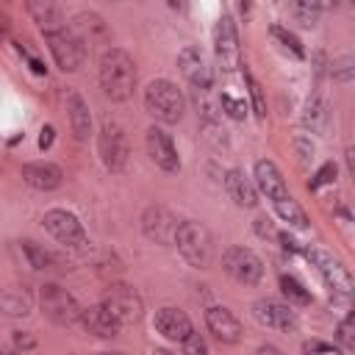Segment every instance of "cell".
Wrapping results in <instances>:
<instances>
[{"instance_id": "1", "label": "cell", "mask_w": 355, "mask_h": 355, "mask_svg": "<svg viewBox=\"0 0 355 355\" xmlns=\"http://www.w3.org/2000/svg\"><path fill=\"white\" fill-rule=\"evenodd\" d=\"M97 75H100V89H103V94L108 100L125 103V100L133 97V89H136V64H133V58H130L128 50L108 47L100 55Z\"/></svg>"}, {"instance_id": "2", "label": "cell", "mask_w": 355, "mask_h": 355, "mask_svg": "<svg viewBox=\"0 0 355 355\" xmlns=\"http://www.w3.org/2000/svg\"><path fill=\"white\" fill-rule=\"evenodd\" d=\"M144 108L150 116H155L158 122L164 125H175L183 119V111H186V97L183 92L166 80V78H158V80H150L147 89H144Z\"/></svg>"}, {"instance_id": "3", "label": "cell", "mask_w": 355, "mask_h": 355, "mask_svg": "<svg viewBox=\"0 0 355 355\" xmlns=\"http://www.w3.org/2000/svg\"><path fill=\"white\" fill-rule=\"evenodd\" d=\"M175 247L186 258L189 266H194V269H208L211 266L214 239H211V233L202 222H194V219L180 222V227L175 233Z\"/></svg>"}, {"instance_id": "4", "label": "cell", "mask_w": 355, "mask_h": 355, "mask_svg": "<svg viewBox=\"0 0 355 355\" xmlns=\"http://www.w3.org/2000/svg\"><path fill=\"white\" fill-rule=\"evenodd\" d=\"M302 255L311 261V266L316 269V275L324 280V286L330 288L333 300L336 302H347L349 294H352V277H349L347 266L338 258H333L330 252L319 250V247H305Z\"/></svg>"}, {"instance_id": "5", "label": "cell", "mask_w": 355, "mask_h": 355, "mask_svg": "<svg viewBox=\"0 0 355 355\" xmlns=\"http://www.w3.org/2000/svg\"><path fill=\"white\" fill-rule=\"evenodd\" d=\"M100 305H103L119 324H133V322H139L141 313H144V300H141V294H139L133 286H128V283H111V286L103 291Z\"/></svg>"}, {"instance_id": "6", "label": "cell", "mask_w": 355, "mask_h": 355, "mask_svg": "<svg viewBox=\"0 0 355 355\" xmlns=\"http://www.w3.org/2000/svg\"><path fill=\"white\" fill-rule=\"evenodd\" d=\"M39 308L53 324H75L80 319V305L78 300L58 283H44L39 291Z\"/></svg>"}, {"instance_id": "7", "label": "cell", "mask_w": 355, "mask_h": 355, "mask_svg": "<svg viewBox=\"0 0 355 355\" xmlns=\"http://www.w3.org/2000/svg\"><path fill=\"white\" fill-rule=\"evenodd\" d=\"M42 225H44V230H47L58 244H64V247H69V250H80V247L89 244V236H86L83 222H80L72 211H67V208H50V211L42 216Z\"/></svg>"}, {"instance_id": "8", "label": "cell", "mask_w": 355, "mask_h": 355, "mask_svg": "<svg viewBox=\"0 0 355 355\" xmlns=\"http://www.w3.org/2000/svg\"><path fill=\"white\" fill-rule=\"evenodd\" d=\"M97 150H100V158H103L105 169H111V172H122V169H125L130 147H128V136H125V130H122L119 122L105 119V122L100 125Z\"/></svg>"}, {"instance_id": "9", "label": "cell", "mask_w": 355, "mask_h": 355, "mask_svg": "<svg viewBox=\"0 0 355 355\" xmlns=\"http://www.w3.org/2000/svg\"><path fill=\"white\" fill-rule=\"evenodd\" d=\"M222 269L241 286H255L263 277V261L250 247H227L222 252Z\"/></svg>"}, {"instance_id": "10", "label": "cell", "mask_w": 355, "mask_h": 355, "mask_svg": "<svg viewBox=\"0 0 355 355\" xmlns=\"http://www.w3.org/2000/svg\"><path fill=\"white\" fill-rule=\"evenodd\" d=\"M47 47H50V55L55 61L58 69L64 72H78L83 67V58H86V47L78 42V36L64 28V31H55V33H47Z\"/></svg>"}, {"instance_id": "11", "label": "cell", "mask_w": 355, "mask_h": 355, "mask_svg": "<svg viewBox=\"0 0 355 355\" xmlns=\"http://www.w3.org/2000/svg\"><path fill=\"white\" fill-rule=\"evenodd\" d=\"M214 55L216 64L225 72H233L241 67V47H239V33L230 17H219L216 28H214Z\"/></svg>"}, {"instance_id": "12", "label": "cell", "mask_w": 355, "mask_h": 355, "mask_svg": "<svg viewBox=\"0 0 355 355\" xmlns=\"http://www.w3.org/2000/svg\"><path fill=\"white\" fill-rule=\"evenodd\" d=\"M178 227H180V219L164 205H150L141 214V233L155 244H175Z\"/></svg>"}, {"instance_id": "13", "label": "cell", "mask_w": 355, "mask_h": 355, "mask_svg": "<svg viewBox=\"0 0 355 355\" xmlns=\"http://www.w3.org/2000/svg\"><path fill=\"white\" fill-rule=\"evenodd\" d=\"M252 316H255L261 324H266V327H272V330H280V333L297 330V313L291 311L288 302H280V300H275V297H261V300H255V302H252Z\"/></svg>"}, {"instance_id": "14", "label": "cell", "mask_w": 355, "mask_h": 355, "mask_svg": "<svg viewBox=\"0 0 355 355\" xmlns=\"http://www.w3.org/2000/svg\"><path fill=\"white\" fill-rule=\"evenodd\" d=\"M144 144H147V153L153 158L155 166H161L164 172H178L180 169V155H178V147L172 141V136L164 130V128H147L144 133Z\"/></svg>"}, {"instance_id": "15", "label": "cell", "mask_w": 355, "mask_h": 355, "mask_svg": "<svg viewBox=\"0 0 355 355\" xmlns=\"http://www.w3.org/2000/svg\"><path fill=\"white\" fill-rule=\"evenodd\" d=\"M205 327H208V333H211L219 344H236V341H241V336H244V327H241L239 316H236L233 311L222 308V305L205 308Z\"/></svg>"}, {"instance_id": "16", "label": "cell", "mask_w": 355, "mask_h": 355, "mask_svg": "<svg viewBox=\"0 0 355 355\" xmlns=\"http://www.w3.org/2000/svg\"><path fill=\"white\" fill-rule=\"evenodd\" d=\"M252 178H255V189L263 191L266 200H272V202H277V200H283V197L291 194L288 186H286V180H283V172H280L277 164L269 161V158L255 161V166H252Z\"/></svg>"}, {"instance_id": "17", "label": "cell", "mask_w": 355, "mask_h": 355, "mask_svg": "<svg viewBox=\"0 0 355 355\" xmlns=\"http://www.w3.org/2000/svg\"><path fill=\"white\" fill-rule=\"evenodd\" d=\"M178 67H180V72H183V78L197 89V92H208L211 89V67L205 64V58H202V53L197 50V47H183L180 53H178Z\"/></svg>"}, {"instance_id": "18", "label": "cell", "mask_w": 355, "mask_h": 355, "mask_svg": "<svg viewBox=\"0 0 355 355\" xmlns=\"http://www.w3.org/2000/svg\"><path fill=\"white\" fill-rule=\"evenodd\" d=\"M22 180L39 191H53L64 183V169L53 161H31L22 164Z\"/></svg>"}, {"instance_id": "19", "label": "cell", "mask_w": 355, "mask_h": 355, "mask_svg": "<svg viewBox=\"0 0 355 355\" xmlns=\"http://www.w3.org/2000/svg\"><path fill=\"white\" fill-rule=\"evenodd\" d=\"M155 330H158L164 338L180 344L189 333H194V324H191V319H189L180 308L166 305V308H158V311H155Z\"/></svg>"}, {"instance_id": "20", "label": "cell", "mask_w": 355, "mask_h": 355, "mask_svg": "<svg viewBox=\"0 0 355 355\" xmlns=\"http://www.w3.org/2000/svg\"><path fill=\"white\" fill-rule=\"evenodd\" d=\"M69 31L78 36V42L83 47L89 44H97V42H108V28H105V19L94 11H80L72 17V25Z\"/></svg>"}, {"instance_id": "21", "label": "cell", "mask_w": 355, "mask_h": 355, "mask_svg": "<svg viewBox=\"0 0 355 355\" xmlns=\"http://www.w3.org/2000/svg\"><path fill=\"white\" fill-rule=\"evenodd\" d=\"M83 330H89L92 336L97 338H116L119 336V322L103 308V305H89V308H80V319Z\"/></svg>"}, {"instance_id": "22", "label": "cell", "mask_w": 355, "mask_h": 355, "mask_svg": "<svg viewBox=\"0 0 355 355\" xmlns=\"http://www.w3.org/2000/svg\"><path fill=\"white\" fill-rule=\"evenodd\" d=\"M67 114H69V125H72L75 139L86 141L92 136V111H89V103L75 89H67Z\"/></svg>"}, {"instance_id": "23", "label": "cell", "mask_w": 355, "mask_h": 355, "mask_svg": "<svg viewBox=\"0 0 355 355\" xmlns=\"http://www.w3.org/2000/svg\"><path fill=\"white\" fill-rule=\"evenodd\" d=\"M28 14L33 17V22L42 28V33H55L67 28V17L61 11V6L50 3V0H31L28 3Z\"/></svg>"}, {"instance_id": "24", "label": "cell", "mask_w": 355, "mask_h": 355, "mask_svg": "<svg viewBox=\"0 0 355 355\" xmlns=\"http://www.w3.org/2000/svg\"><path fill=\"white\" fill-rule=\"evenodd\" d=\"M19 250H22V255H25L28 266L36 269V272H61V269H64V261H61L55 252H50L47 247L36 244L33 239H22V241H19Z\"/></svg>"}, {"instance_id": "25", "label": "cell", "mask_w": 355, "mask_h": 355, "mask_svg": "<svg viewBox=\"0 0 355 355\" xmlns=\"http://www.w3.org/2000/svg\"><path fill=\"white\" fill-rule=\"evenodd\" d=\"M225 189H227V194L236 200V205H241V208H255V205H258V191H255L252 180H250L241 169H227V175H225Z\"/></svg>"}, {"instance_id": "26", "label": "cell", "mask_w": 355, "mask_h": 355, "mask_svg": "<svg viewBox=\"0 0 355 355\" xmlns=\"http://www.w3.org/2000/svg\"><path fill=\"white\" fill-rule=\"evenodd\" d=\"M31 305H33V300H31V294L25 288H17V286L0 288V316H14V319L17 316H28Z\"/></svg>"}, {"instance_id": "27", "label": "cell", "mask_w": 355, "mask_h": 355, "mask_svg": "<svg viewBox=\"0 0 355 355\" xmlns=\"http://www.w3.org/2000/svg\"><path fill=\"white\" fill-rule=\"evenodd\" d=\"M272 208H275V214L288 225V227H297V230H305L308 227V214L302 211V205L288 194V197H283V200H277V202H272Z\"/></svg>"}, {"instance_id": "28", "label": "cell", "mask_w": 355, "mask_h": 355, "mask_svg": "<svg viewBox=\"0 0 355 355\" xmlns=\"http://www.w3.org/2000/svg\"><path fill=\"white\" fill-rule=\"evenodd\" d=\"M302 122H305V128H311L313 133H322L324 128H327V105L319 100V97H313V100H308V105H305V116H302Z\"/></svg>"}, {"instance_id": "29", "label": "cell", "mask_w": 355, "mask_h": 355, "mask_svg": "<svg viewBox=\"0 0 355 355\" xmlns=\"http://www.w3.org/2000/svg\"><path fill=\"white\" fill-rule=\"evenodd\" d=\"M280 291H283V297L288 300V305L294 302V305H308L311 302V291L297 280V277H291V275H280Z\"/></svg>"}, {"instance_id": "30", "label": "cell", "mask_w": 355, "mask_h": 355, "mask_svg": "<svg viewBox=\"0 0 355 355\" xmlns=\"http://www.w3.org/2000/svg\"><path fill=\"white\" fill-rule=\"evenodd\" d=\"M330 75H333L336 80H341V83H349V80L355 78V58H352V55H338V58H333Z\"/></svg>"}, {"instance_id": "31", "label": "cell", "mask_w": 355, "mask_h": 355, "mask_svg": "<svg viewBox=\"0 0 355 355\" xmlns=\"http://www.w3.org/2000/svg\"><path fill=\"white\" fill-rule=\"evenodd\" d=\"M272 36H275L286 50H291L297 58H302V55H305V50H302V44H300V39H297L291 31H286L283 25H272Z\"/></svg>"}, {"instance_id": "32", "label": "cell", "mask_w": 355, "mask_h": 355, "mask_svg": "<svg viewBox=\"0 0 355 355\" xmlns=\"http://www.w3.org/2000/svg\"><path fill=\"white\" fill-rule=\"evenodd\" d=\"M180 355H208V344L200 333H189L180 341Z\"/></svg>"}, {"instance_id": "33", "label": "cell", "mask_w": 355, "mask_h": 355, "mask_svg": "<svg viewBox=\"0 0 355 355\" xmlns=\"http://www.w3.org/2000/svg\"><path fill=\"white\" fill-rule=\"evenodd\" d=\"M247 86H250V97H252V111L258 119H266V100H263V92L258 86V80L252 75H247Z\"/></svg>"}, {"instance_id": "34", "label": "cell", "mask_w": 355, "mask_h": 355, "mask_svg": "<svg viewBox=\"0 0 355 355\" xmlns=\"http://www.w3.org/2000/svg\"><path fill=\"white\" fill-rule=\"evenodd\" d=\"M336 338H338V347L344 349V352H352V347H355V333H352V316H347L341 324H338V330H336Z\"/></svg>"}, {"instance_id": "35", "label": "cell", "mask_w": 355, "mask_h": 355, "mask_svg": "<svg viewBox=\"0 0 355 355\" xmlns=\"http://www.w3.org/2000/svg\"><path fill=\"white\" fill-rule=\"evenodd\" d=\"M336 175H338V166H336L333 161H327V164L319 166V172H316V178L311 180V186H313V189H316V186H330V183H336Z\"/></svg>"}, {"instance_id": "36", "label": "cell", "mask_w": 355, "mask_h": 355, "mask_svg": "<svg viewBox=\"0 0 355 355\" xmlns=\"http://www.w3.org/2000/svg\"><path fill=\"white\" fill-rule=\"evenodd\" d=\"M297 17H300V22L305 25V28H311L313 22H316V14H319V6H308V3H297L294 8H291Z\"/></svg>"}, {"instance_id": "37", "label": "cell", "mask_w": 355, "mask_h": 355, "mask_svg": "<svg viewBox=\"0 0 355 355\" xmlns=\"http://www.w3.org/2000/svg\"><path fill=\"white\" fill-rule=\"evenodd\" d=\"M222 108H227V114H230L233 119H244V114H247V105H244L241 100L230 97V94H222Z\"/></svg>"}, {"instance_id": "38", "label": "cell", "mask_w": 355, "mask_h": 355, "mask_svg": "<svg viewBox=\"0 0 355 355\" xmlns=\"http://www.w3.org/2000/svg\"><path fill=\"white\" fill-rule=\"evenodd\" d=\"M11 341H14V347H17V349H22V352H28V349H33V347H36V338H33L28 330H14Z\"/></svg>"}, {"instance_id": "39", "label": "cell", "mask_w": 355, "mask_h": 355, "mask_svg": "<svg viewBox=\"0 0 355 355\" xmlns=\"http://www.w3.org/2000/svg\"><path fill=\"white\" fill-rule=\"evenodd\" d=\"M255 233L263 236V239H277V230H275V225H272L266 216H258V219H255Z\"/></svg>"}, {"instance_id": "40", "label": "cell", "mask_w": 355, "mask_h": 355, "mask_svg": "<svg viewBox=\"0 0 355 355\" xmlns=\"http://www.w3.org/2000/svg\"><path fill=\"white\" fill-rule=\"evenodd\" d=\"M302 349H305L308 355H313V352H330L333 347H330V344H324V341H316V338H313V341H305V344H302Z\"/></svg>"}, {"instance_id": "41", "label": "cell", "mask_w": 355, "mask_h": 355, "mask_svg": "<svg viewBox=\"0 0 355 355\" xmlns=\"http://www.w3.org/2000/svg\"><path fill=\"white\" fill-rule=\"evenodd\" d=\"M50 144H53V125H44V128H42V136H39V147L47 150Z\"/></svg>"}, {"instance_id": "42", "label": "cell", "mask_w": 355, "mask_h": 355, "mask_svg": "<svg viewBox=\"0 0 355 355\" xmlns=\"http://www.w3.org/2000/svg\"><path fill=\"white\" fill-rule=\"evenodd\" d=\"M255 355H286V352H283L280 347H275V344H261Z\"/></svg>"}, {"instance_id": "43", "label": "cell", "mask_w": 355, "mask_h": 355, "mask_svg": "<svg viewBox=\"0 0 355 355\" xmlns=\"http://www.w3.org/2000/svg\"><path fill=\"white\" fill-rule=\"evenodd\" d=\"M352 155H355L352 147H347V169H349V175H355V158Z\"/></svg>"}, {"instance_id": "44", "label": "cell", "mask_w": 355, "mask_h": 355, "mask_svg": "<svg viewBox=\"0 0 355 355\" xmlns=\"http://www.w3.org/2000/svg\"><path fill=\"white\" fill-rule=\"evenodd\" d=\"M153 355H178V352H169V349H153Z\"/></svg>"}, {"instance_id": "45", "label": "cell", "mask_w": 355, "mask_h": 355, "mask_svg": "<svg viewBox=\"0 0 355 355\" xmlns=\"http://www.w3.org/2000/svg\"><path fill=\"white\" fill-rule=\"evenodd\" d=\"M0 355H19L17 349H0Z\"/></svg>"}, {"instance_id": "46", "label": "cell", "mask_w": 355, "mask_h": 355, "mask_svg": "<svg viewBox=\"0 0 355 355\" xmlns=\"http://www.w3.org/2000/svg\"><path fill=\"white\" fill-rule=\"evenodd\" d=\"M97 355H125V352H97Z\"/></svg>"}]
</instances>
